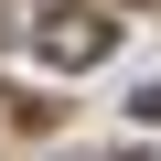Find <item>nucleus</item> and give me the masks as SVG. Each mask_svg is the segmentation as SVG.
Listing matches in <instances>:
<instances>
[{"mask_svg": "<svg viewBox=\"0 0 161 161\" xmlns=\"http://www.w3.org/2000/svg\"><path fill=\"white\" fill-rule=\"evenodd\" d=\"M108 43H118V22H108V11H64V22H43V32H32V54H43V64H108Z\"/></svg>", "mask_w": 161, "mask_h": 161, "instance_id": "obj_1", "label": "nucleus"}]
</instances>
